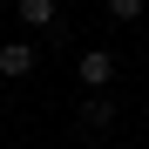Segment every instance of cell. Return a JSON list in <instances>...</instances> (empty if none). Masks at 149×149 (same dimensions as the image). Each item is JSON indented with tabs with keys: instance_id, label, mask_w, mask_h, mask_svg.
<instances>
[{
	"instance_id": "6da1fadb",
	"label": "cell",
	"mask_w": 149,
	"mask_h": 149,
	"mask_svg": "<svg viewBox=\"0 0 149 149\" xmlns=\"http://www.w3.org/2000/svg\"><path fill=\"white\" fill-rule=\"evenodd\" d=\"M74 74H81L88 95H109V81H115V54H109V47H88V54L74 61Z\"/></svg>"
},
{
	"instance_id": "7a4b0ae2",
	"label": "cell",
	"mask_w": 149,
	"mask_h": 149,
	"mask_svg": "<svg viewBox=\"0 0 149 149\" xmlns=\"http://www.w3.org/2000/svg\"><path fill=\"white\" fill-rule=\"evenodd\" d=\"M34 41H0V74H7V81H20V74H34Z\"/></svg>"
},
{
	"instance_id": "3957f363",
	"label": "cell",
	"mask_w": 149,
	"mask_h": 149,
	"mask_svg": "<svg viewBox=\"0 0 149 149\" xmlns=\"http://www.w3.org/2000/svg\"><path fill=\"white\" fill-rule=\"evenodd\" d=\"M54 14H61L54 0H14V20H20V27H34V34H47V27H61Z\"/></svg>"
},
{
	"instance_id": "277c9868",
	"label": "cell",
	"mask_w": 149,
	"mask_h": 149,
	"mask_svg": "<svg viewBox=\"0 0 149 149\" xmlns=\"http://www.w3.org/2000/svg\"><path fill=\"white\" fill-rule=\"evenodd\" d=\"M81 122H88V129H115V102H109V95H88V102H81Z\"/></svg>"
},
{
	"instance_id": "5b68a950",
	"label": "cell",
	"mask_w": 149,
	"mask_h": 149,
	"mask_svg": "<svg viewBox=\"0 0 149 149\" xmlns=\"http://www.w3.org/2000/svg\"><path fill=\"white\" fill-rule=\"evenodd\" d=\"M149 0H109V20H142Z\"/></svg>"
}]
</instances>
